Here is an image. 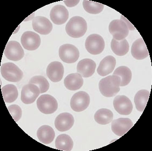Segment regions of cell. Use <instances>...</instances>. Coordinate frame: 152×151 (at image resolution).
<instances>
[{
    "label": "cell",
    "instance_id": "cell-1",
    "mask_svg": "<svg viewBox=\"0 0 152 151\" xmlns=\"http://www.w3.org/2000/svg\"><path fill=\"white\" fill-rule=\"evenodd\" d=\"M120 83L121 80L119 76L114 75L108 76L99 82V90L104 97H114L120 92Z\"/></svg>",
    "mask_w": 152,
    "mask_h": 151
},
{
    "label": "cell",
    "instance_id": "cell-2",
    "mask_svg": "<svg viewBox=\"0 0 152 151\" xmlns=\"http://www.w3.org/2000/svg\"><path fill=\"white\" fill-rule=\"evenodd\" d=\"M87 30V22L83 18L79 16L72 18L66 26V33L73 38L81 37L85 34Z\"/></svg>",
    "mask_w": 152,
    "mask_h": 151
},
{
    "label": "cell",
    "instance_id": "cell-3",
    "mask_svg": "<svg viewBox=\"0 0 152 151\" xmlns=\"http://www.w3.org/2000/svg\"><path fill=\"white\" fill-rule=\"evenodd\" d=\"M1 74L8 81L18 82L21 80L23 73L16 65L11 62L4 63L0 68Z\"/></svg>",
    "mask_w": 152,
    "mask_h": 151
},
{
    "label": "cell",
    "instance_id": "cell-4",
    "mask_svg": "<svg viewBox=\"0 0 152 151\" xmlns=\"http://www.w3.org/2000/svg\"><path fill=\"white\" fill-rule=\"evenodd\" d=\"M37 105L40 112L45 114L54 113L58 108V101L49 94L41 95L37 100Z\"/></svg>",
    "mask_w": 152,
    "mask_h": 151
},
{
    "label": "cell",
    "instance_id": "cell-5",
    "mask_svg": "<svg viewBox=\"0 0 152 151\" xmlns=\"http://www.w3.org/2000/svg\"><path fill=\"white\" fill-rule=\"evenodd\" d=\"M104 47L105 43L104 39L99 34H91L86 40V49L91 54H100L104 51Z\"/></svg>",
    "mask_w": 152,
    "mask_h": 151
},
{
    "label": "cell",
    "instance_id": "cell-6",
    "mask_svg": "<svg viewBox=\"0 0 152 151\" xmlns=\"http://www.w3.org/2000/svg\"><path fill=\"white\" fill-rule=\"evenodd\" d=\"M58 54L61 60L67 64H73L79 59V51L75 45L64 44L59 48Z\"/></svg>",
    "mask_w": 152,
    "mask_h": 151
},
{
    "label": "cell",
    "instance_id": "cell-7",
    "mask_svg": "<svg viewBox=\"0 0 152 151\" xmlns=\"http://www.w3.org/2000/svg\"><path fill=\"white\" fill-rule=\"evenodd\" d=\"M109 31L113 39L117 41L125 39L129 34L128 26L121 20H113L109 25Z\"/></svg>",
    "mask_w": 152,
    "mask_h": 151
},
{
    "label": "cell",
    "instance_id": "cell-8",
    "mask_svg": "<svg viewBox=\"0 0 152 151\" xmlns=\"http://www.w3.org/2000/svg\"><path fill=\"white\" fill-rule=\"evenodd\" d=\"M90 103V97L85 92L74 94L70 100V107L75 112H80L87 108Z\"/></svg>",
    "mask_w": 152,
    "mask_h": 151
},
{
    "label": "cell",
    "instance_id": "cell-9",
    "mask_svg": "<svg viewBox=\"0 0 152 151\" xmlns=\"http://www.w3.org/2000/svg\"><path fill=\"white\" fill-rule=\"evenodd\" d=\"M4 54L10 60L18 61L24 57V53L20 43L16 41H10L7 44Z\"/></svg>",
    "mask_w": 152,
    "mask_h": 151
},
{
    "label": "cell",
    "instance_id": "cell-10",
    "mask_svg": "<svg viewBox=\"0 0 152 151\" xmlns=\"http://www.w3.org/2000/svg\"><path fill=\"white\" fill-rule=\"evenodd\" d=\"M22 45L28 51H35L40 47L41 38L37 34L27 31L22 34L21 38Z\"/></svg>",
    "mask_w": 152,
    "mask_h": 151
},
{
    "label": "cell",
    "instance_id": "cell-11",
    "mask_svg": "<svg viewBox=\"0 0 152 151\" xmlns=\"http://www.w3.org/2000/svg\"><path fill=\"white\" fill-rule=\"evenodd\" d=\"M113 106L120 115H129L133 109L131 100L125 95L116 96L113 101Z\"/></svg>",
    "mask_w": 152,
    "mask_h": 151
},
{
    "label": "cell",
    "instance_id": "cell-12",
    "mask_svg": "<svg viewBox=\"0 0 152 151\" xmlns=\"http://www.w3.org/2000/svg\"><path fill=\"white\" fill-rule=\"evenodd\" d=\"M40 93V89L37 85L31 84L25 85L22 88V102L27 105L33 103Z\"/></svg>",
    "mask_w": 152,
    "mask_h": 151
},
{
    "label": "cell",
    "instance_id": "cell-13",
    "mask_svg": "<svg viewBox=\"0 0 152 151\" xmlns=\"http://www.w3.org/2000/svg\"><path fill=\"white\" fill-rule=\"evenodd\" d=\"M134 124L129 118H119L113 120L112 123L113 132L118 136H123L131 128Z\"/></svg>",
    "mask_w": 152,
    "mask_h": 151
},
{
    "label": "cell",
    "instance_id": "cell-14",
    "mask_svg": "<svg viewBox=\"0 0 152 151\" xmlns=\"http://www.w3.org/2000/svg\"><path fill=\"white\" fill-rule=\"evenodd\" d=\"M32 26L34 30L41 35H48L52 32L53 24L48 18L37 16L33 19Z\"/></svg>",
    "mask_w": 152,
    "mask_h": 151
},
{
    "label": "cell",
    "instance_id": "cell-15",
    "mask_svg": "<svg viewBox=\"0 0 152 151\" xmlns=\"http://www.w3.org/2000/svg\"><path fill=\"white\" fill-rule=\"evenodd\" d=\"M50 18L55 24H64L69 18V12L65 7L58 4L52 8L50 12Z\"/></svg>",
    "mask_w": 152,
    "mask_h": 151
},
{
    "label": "cell",
    "instance_id": "cell-16",
    "mask_svg": "<svg viewBox=\"0 0 152 151\" xmlns=\"http://www.w3.org/2000/svg\"><path fill=\"white\" fill-rule=\"evenodd\" d=\"M47 76L52 82H58L63 78L64 67L61 62L54 61L49 64L47 68Z\"/></svg>",
    "mask_w": 152,
    "mask_h": 151
},
{
    "label": "cell",
    "instance_id": "cell-17",
    "mask_svg": "<svg viewBox=\"0 0 152 151\" xmlns=\"http://www.w3.org/2000/svg\"><path fill=\"white\" fill-rule=\"evenodd\" d=\"M74 124V117L69 113H62L55 119V127L56 130L60 132H66L70 130Z\"/></svg>",
    "mask_w": 152,
    "mask_h": 151
},
{
    "label": "cell",
    "instance_id": "cell-18",
    "mask_svg": "<svg viewBox=\"0 0 152 151\" xmlns=\"http://www.w3.org/2000/svg\"><path fill=\"white\" fill-rule=\"evenodd\" d=\"M131 53L133 58L137 60H143L149 56L148 51L142 38L134 41L132 45Z\"/></svg>",
    "mask_w": 152,
    "mask_h": 151
},
{
    "label": "cell",
    "instance_id": "cell-19",
    "mask_svg": "<svg viewBox=\"0 0 152 151\" xmlns=\"http://www.w3.org/2000/svg\"><path fill=\"white\" fill-rule=\"evenodd\" d=\"M96 64L90 59H85L80 61L77 66V71L82 77L89 78L93 76L96 68Z\"/></svg>",
    "mask_w": 152,
    "mask_h": 151
},
{
    "label": "cell",
    "instance_id": "cell-20",
    "mask_svg": "<svg viewBox=\"0 0 152 151\" xmlns=\"http://www.w3.org/2000/svg\"><path fill=\"white\" fill-rule=\"evenodd\" d=\"M116 66V59L113 56H107L103 59L97 68L99 75L104 76L112 72Z\"/></svg>",
    "mask_w": 152,
    "mask_h": 151
},
{
    "label": "cell",
    "instance_id": "cell-21",
    "mask_svg": "<svg viewBox=\"0 0 152 151\" xmlns=\"http://www.w3.org/2000/svg\"><path fill=\"white\" fill-rule=\"evenodd\" d=\"M55 133L52 127L48 125L40 127L37 132V136L40 142L43 144H49L55 138Z\"/></svg>",
    "mask_w": 152,
    "mask_h": 151
},
{
    "label": "cell",
    "instance_id": "cell-22",
    "mask_svg": "<svg viewBox=\"0 0 152 151\" xmlns=\"http://www.w3.org/2000/svg\"><path fill=\"white\" fill-rule=\"evenodd\" d=\"M83 84V80L79 73H72L66 77L64 85L66 88L70 91L79 89Z\"/></svg>",
    "mask_w": 152,
    "mask_h": 151
},
{
    "label": "cell",
    "instance_id": "cell-23",
    "mask_svg": "<svg viewBox=\"0 0 152 151\" xmlns=\"http://www.w3.org/2000/svg\"><path fill=\"white\" fill-rule=\"evenodd\" d=\"M150 92L146 89L138 91L134 97L136 108L139 112H143L149 99Z\"/></svg>",
    "mask_w": 152,
    "mask_h": 151
},
{
    "label": "cell",
    "instance_id": "cell-24",
    "mask_svg": "<svg viewBox=\"0 0 152 151\" xmlns=\"http://www.w3.org/2000/svg\"><path fill=\"white\" fill-rule=\"evenodd\" d=\"M110 47L113 53L118 56H124L128 53L129 48V43L126 39L117 41L113 39Z\"/></svg>",
    "mask_w": 152,
    "mask_h": 151
},
{
    "label": "cell",
    "instance_id": "cell-25",
    "mask_svg": "<svg viewBox=\"0 0 152 151\" xmlns=\"http://www.w3.org/2000/svg\"><path fill=\"white\" fill-rule=\"evenodd\" d=\"M73 140L67 134H61L57 137L55 141V147L58 150L70 151L73 148Z\"/></svg>",
    "mask_w": 152,
    "mask_h": 151
},
{
    "label": "cell",
    "instance_id": "cell-26",
    "mask_svg": "<svg viewBox=\"0 0 152 151\" xmlns=\"http://www.w3.org/2000/svg\"><path fill=\"white\" fill-rule=\"evenodd\" d=\"M114 76H118L120 78V86L124 87L128 85L132 80V73L131 70L126 66L119 67L113 73Z\"/></svg>",
    "mask_w": 152,
    "mask_h": 151
},
{
    "label": "cell",
    "instance_id": "cell-27",
    "mask_svg": "<svg viewBox=\"0 0 152 151\" xmlns=\"http://www.w3.org/2000/svg\"><path fill=\"white\" fill-rule=\"evenodd\" d=\"M3 99L6 103H13L18 97V89L15 85L9 84L2 88Z\"/></svg>",
    "mask_w": 152,
    "mask_h": 151
},
{
    "label": "cell",
    "instance_id": "cell-28",
    "mask_svg": "<svg viewBox=\"0 0 152 151\" xmlns=\"http://www.w3.org/2000/svg\"><path fill=\"white\" fill-rule=\"evenodd\" d=\"M113 119V112L106 108H102L98 110L95 113L94 119L95 121L100 125H107L110 124Z\"/></svg>",
    "mask_w": 152,
    "mask_h": 151
},
{
    "label": "cell",
    "instance_id": "cell-29",
    "mask_svg": "<svg viewBox=\"0 0 152 151\" xmlns=\"http://www.w3.org/2000/svg\"><path fill=\"white\" fill-rule=\"evenodd\" d=\"M83 7L85 11L91 14H99L102 12L104 8V4L88 0L83 1Z\"/></svg>",
    "mask_w": 152,
    "mask_h": 151
},
{
    "label": "cell",
    "instance_id": "cell-30",
    "mask_svg": "<svg viewBox=\"0 0 152 151\" xmlns=\"http://www.w3.org/2000/svg\"><path fill=\"white\" fill-rule=\"evenodd\" d=\"M29 84L37 85L39 88L41 93L47 92L49 88V83L43 76H35L31 78Z\"/></svg>",
    "mask_w": 152,
    "mask_h": 151
},
{
    "label": "cell",
    "instance_id": "cell-31",
    "mask_svg": "<svg viewBox=\"0 0 152 151\" xmlns=\"http://www.w3.org/2000/svg\"><path fill=\"white\" fill-rule=\"evenodd\" d=\"M8 110L14 121L18 122L20 120L22 117V109L20 106L17 105H12L8 107Z\"/></svg>",
    "mask_w": 152,
    "mask_h": 151
},
{
    "label": "cell",
    "instance_id": "cell-32",
    "mask_svg": "<svg viewBox=\"0 0 152 151\" xmlns=\"http://www.w3.org/2000/svg\"><path fill=\"white\" fill-rule=\"evenodd\" d=\"M121 20L125 22V23L127 24V26H128V29L131 30H135V28L134 27L133 25L130 22L128 21L127 18L124 17L123 15L121 16Z\"/></svg>",
    "mask_w": 152,
    "mask_h": 151
},
{
    "label": "cell",
    "instance_id": "cell-33",
    "mask_svg": "<svg viewBox=\"0 0 152 151\" xmlns=\"http://www.w3.org/2000/svg\"><path fill=\"white\" fill-rule=\"evenodd\" d=\"M79 2L80 1H67V0L64 1V2L66 4V5L69 7H73L76 6Z\"/></svg>",
    "mask_w": 152,
    "mask_h": 151
}]
</instances>
